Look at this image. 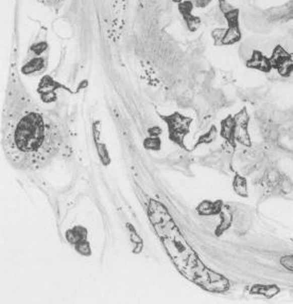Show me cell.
I'll use <instances>...</instances> for the list:
<instances>
[{"mask_svg": "<svg viewBox=\"0 0 293 304\" xmlns=\"http://www.w3.org/2000/svg\"><path fill=\"white\" fill-rule=\"evenodd\" d=\"M61 136L43 116H24L6 138V149L13 161L30 168H40L60 149Z\"/></svg>", "mask_w": 293, "mask_h": 304, "instance_id": "2", "label": "cell"}, {"mask_svg": "<svg viewBox=\"0 0 293 304\" xmlns=\"http://www.w3.org/2000/svg\"><path fill=\"white\" fill-rule=\"evenodd\" d=\"M65 237L67 242L69 243L71 246H74L75 250L82 254V256L89 257L92 254L91 244L87 240L89 237V231L83 226H75L71 229H68L65 232Z\"/></svg>", "mask_w": 293, "mask_h": 304, "instance_id": "4", "label": "cell"}, {"mask_svg": "<svg viewBox=\"0 0 293 304\" xmlns=\"http://www.w3.org/2000/svg\"><path fill=\"white\" fill-rule=\"evenodd\" d=\"M220 137L234 151L236 150V122L235 119H234V116L229 115L221 121Z\"/></svg>", "mask_w": 293, "mask_h": 304, "instance_id": "6", "label": "cell"}, {"mask_svg": "<svg viewBox=\"0 0 293 304\" xmlns=\"http://www.w3.org/2000/svg\"><path fill=\"white\" fill-rule=\"evenodd\" d=\"M273 68L277 70L280 76H290L293 72V54L288 53L280 60L273 64Z\"/></svg>", "mask_w": 293, "mask_h": 304, "instance_id": "11", "label": "cell"}, {"mask_svg": "<svg viewBox=\"0 0 293 304\" xmlns=\"http://www.w3.org/2000/svg\"><path fill=\"white\" fill-rule=\"evenodd\" d=\"M148 132H149L150 136H160L162 134V129L159 126H154V127L149 129Z\"/></svg>", "mask_w": 293, "mask_h": 304, "instance_id": "20", "label": "cell"}, {"mask_svg": "<svg viewBox=\"0 0 293 304\" xmlns=\"http://www.w3.org/2000/svg\"><path fill=\"white\" fill-rule=\"evenodd\" d=\"M279 262L280 265L285 269L293 272V254H287V256L281 257Z\"/></svg>", "mask_w": 293, "mask_h": 304, "instance_id": "19", "label": "cell"}, {"mask_svg": "<svg viewBox=\"0 0 293 304\" xmlns=\"http://www.w3.org/2000/svg\"><path fill=\"white\" fill-rule=\"evenodd\" d=\"M148 218L173 265L184 278L209 292L223 293L230 289L229 279L201 261L162 202L150 199Z\"/></svg>", "mask_w": 293, "mask_h": 304, "instance_id": "1", "label": "cell"}, {"mask_svg": "<svg viewBox=\"0 0 293 304\" xmlns=\"http://www.w3.org/2000/svg\"><path fill=\"white\" fill-rule=\"evenodd\" d=\"M233 190L240 197L247 198L249 197V188H248V180L244 178L242 175L235 173L233 179Z\"/></svg>", "mask_w": 293, "mask_h": 304, "instance_id": "13", "label": "cell"}, {"mask_svg": "<svg viewBox=\"0 0 293 304\" xmlns=\"http://www.w3.org/2000/svg\"><path fill=\"white\" fill-rule=\"evenodd\" d=\"M93 137L96 145V150L98 152V156L104 166H107L111 163V157L107 151L106 145L100 141V122L96 121L93 124Z\"/></svg>", "mask_w": 293, "mask_h": 304, "instance_id": "7", "label": "cell"}, {"mask_svg": "<svg viewBox=\"0 0 293 304\" xmlns=\"http://www.w3.org/2000/svg\"><path fill=\"white\" fill-rule=\"evenodd\" d=\"M247 66L261 72H270L273 68L270 58L263 55L260 51H254L252 53L251 58L247 62Z\"/></svg>", "mask_w": 293, "mask_h": 304, "instance_id": "9", "label": "cell"}, {"mask_svg": "<svg viewBox=\"0 0 293 304\" xmlns=\"http://www.w3.org/2000/svg\"><path fill=\"white\" fill-rule=\"evenodd\" d=\"M217 136H218V130L217 127L212 125L210 129L208 130V132H206L205 134L201 135L199 137V139L197 140V142L194 143L193 148L191 149V151H194L197 148H199L200 145H203V144H211L212 142H214V140L217 139Z\"/></svg>", "mask_w": 293, "mask_h": 304, "instance_id": "15", "label": "cell"}, {"mask_svg": "<svg viewBox=\"0 0 293 304\" xmlns=\"http://www.w3.org/2000/svg\"><path fill=\"white\" fill-rule=\"evenodd\" d=\"M240 39V31L237 24H232L229 30L226 32V36L223 38V44H233Z\"/></svg>", "mask_w": 293, "mask_h": 304, "instance_id": "16", "label": "cell"}, {"mask_svg": "<svg viewBox=\"0 0 293 304\" xmlns=\"http://www.w3.org/2000/svg\"><path fill=\"white\" fill-rule=\"evenodd\" d=\"M159 116L168 127L169 140L174 144H178L183 150L189 151L185 144V138L190 133V125L192 123L191 118L183 116L178 112L168 116H163L161 114H159Z\"/></svg>", "mask_w": 293, "mask_h": 304, "instance_id": "3", "label": "cell"}, {"mask_svg": "<svg viewBox=\"0 0 293 304\" xmlns=\"http://www.w3.org/2000/svg\"><path fill=\"white\" fill-rule=\"evenodd\" d=\"M234 119H235L236 122V141L243 146L250 148L252 145L248 127L250 123V116L246 107H243L236 115H234Z\"/></svg>", "mask_w": 293, "mask_h": 304, "instance_id": "5", "label": "cell"}, {"mask_svg": "<svg viewBox=\"0 0 293 304\" xmlns=\"http://www.w3.org/2000/svg\"><path fill=\"white\" fill-rule=\"evenodd\" d=\"M223 200L218 199V200H203L201 201L195 210H197L198 214L201 215V217H216V215H219L224 207Z\"/></svg>", "mask_w": 293, "mask_h": 304, "instance_id": "8", "label": "cell"}, {"mask_svg": "<svg viewBox=\"0 0 293 304\" xmlns=\"http://www.w3.org/2000/svg\"><path fill=\"white\" fill-rule=\"evenodd\" d=\"M219 215H220L221 221H220V224L218 225L216 231H214V234H216L217 237H221L224 232H226L228 229H230V227L233 224V213L229 206L224 205V207Z\"/></svg>", "mask_w": 293, "mask_h": 304, "instance_id": "12", "label": "cell"}, {"mask_svg": "<svg viewBox=\"0 0 293 304\" xmlns=\"http://www.w3.org/2000/svg\"><path fill=\"white\" fill-rule=\"evenodd\" d=\"M143 148L146 151H154V152H159L161 151L162 148V141L160 136H149L148 138H145L143 140Z\"/></svg>", "mask_w": 293, "mask_h": 304, "instance_id": "17", "label": "cell"}, {"mask_svg": "<svg viewBox=\"0 0 293 304\" xmlns=\"http://www.w3.org/2000/svg\"><path fill=\"white\" fill-rule=\"evenodd\" d=\"M43 67H44V60H43V58H34V60L27 63L23 67V72L25 74L34 73L36 71H40Z\"/></svg>", "mask_w": 293, "mask_h": 304, "instance_id": "18", "label": "cell"}, {"mask_svg": "<svg viewBox=\"0 0 293 304\" xmlns=\"http://www.w3.org/2000/svg\"><path fill=\"white\" fill-rule=\"evenodd\" d=\"M280 292V287L276 284H254L250 288L251 295L263 296L267 299L276 297Z\"/></svg>", "mask_w": 293, "mask_h": 304, "instance_id": "10", "label": "cell"}, {"mask_svg": "<svg viewBox=\"0 0 293 304\" xmlns=\"http://www.w3.org/2000/svg\"><path fill=\"white\" fill-rule=\"evenodd\" d=\"M125 227H126V229H128V231H129L130 241L134 245V247L132 249L133 253L134 254H139L142 251V248H143V241H142V239L140 238V235L137 233V231H136L135 227L133 226V225L131 223H126L125 224Z\"/></svg>", "mask_w": 293, "mask_h": 304, "instance_id": "14", "label": "cell"}]
</instances>
